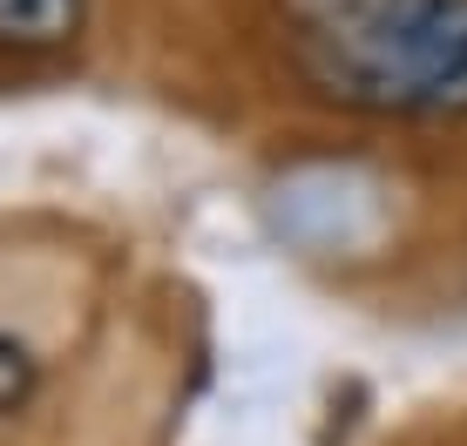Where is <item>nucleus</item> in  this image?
Wrapping results in <instances>:
<instances>
[{"label":"nucleus","instance_id":"f03ea898","mask_svg":"<svg viewBox=\"0 0 467 446\" xmlns=\"http://www.w3.org/2000/svg\"><path fill=\"white\" fill-rule=\"evenodd\" d=\"M82 14L88 0H0V47H61L82 35Z\"/></svg>","mask_w":467,"mask_h":446},{"label":"nucleus","instance_id":"7ed1b4c3","mask_svg":"<svg viewBox=\"0 0 467 446\" xmlns=\"http://www.w3.org/2000/svg\"><path fill=\"white\" fill-rule=\"evenodd\" d=\"M35 379H41L35 352H27L21 339H7V331H0V412H21L27 400H35Z\"/></svg>","mask_w":467,"mask_h":446},{"label":"nucleus","instance_id":"f257e3e1","mask_svg":"<svg viewBox=\"0 0 467 446\" xmlns=\"http://www.w3.org/2000/svg\"><path fill=\"white\" fill-rule=\"evenodd\" d=\"M305 88L352 116H467V0H285Z\"/></svg>","mask_w":467,"mask_h":446}]
</instances>
